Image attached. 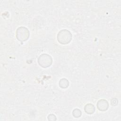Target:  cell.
<instances>
[{
	"label": "cell",
	"instance_id": "9",
	"mask_svg": "<svg viewBox=\"0 0 121 121\" xmlns=\"http://www.w3.org/2000/svg\"><path fill=\"white\" fill-rule=\"evenodd\" d=\"M118 99L116 98H113L111 100V104L113 106H115L118 104Z\"/></svg>",
	"mask_w": 121,
	"mask_h": 121
},
{
	"label": "cell",
	"instance_id": "2",
	"mask_svg": "<svg viewBox=\"0 0 121 121\" xmlns=\"http://www.w3.org/2000/svg\"><path fill=\"white\" fill-rule=\"evenodd\" d=\"M30 36V32L27 28L25 26L18 27L16 31V37L17 40L23 42L27 41Z\"/></svg>",
	"mask_w": 121,
	"mask_h": 121
},
{
	"label": "cell",
	"instance_id": "4",
	"mask_svg": "<svg viewBox=\"0 0 121 121\" xmlns=\"http://www.w3.org/2000/svg\"><path fill=\"white\" fill-rule=\"evenodd\" d=\"M96 106L97 109L100 111H105L108 110L109 104L108 101L104 99H101L98 101Z\"/></svg>",
	"mask_w": 121,
	"mask_h": 121
},
{
	"label": "cell",
	"instance_id": "6",
	"mask_svg": "<svg viewBox=\"0 0 121 121\" xmlns=\"http://www.w3.org/2000/svg\"><path fill=\"white\" fill-rule=\"evenodd\" d=\"M69 81L66 78H62L60 79L59 83L60 87L63 89L67 88L69 86Z\"/></svg>",
	"mask_w": 121,
	"mask_h": 121
},
{
	"label": "cell",
	"instance_id": "8",
	"mask_svg": "<svg viewBox=\"0 0 121 121\" xmlns=\"http://www.w3.org/2000/svg\"><path fill=\"white\" fill-rule=\"evenodd\" d=\"M47 118L49 121H54L57 120L56 117L54 114H50L48 115Z\"/></svg>",
	"mask_w": 121,
	"mask_h": 121
},
{
	"label": "cell",
	"instance_id": "1",
	"mask_svg": "<svg viewBox=\"0 0 121 121\" xmlns=\"http://www.w3.org/2000/svg\"><path fill=\"white\" fill-rule=\"evenodd\" d=\"M72 39L71 33L68 29H63L60 30L57 35V39L58 42L61 44L69 43Z\"/></svg>",
	"mask_w": 121,
	"mask_h": 121
},
{
	"label": "cell",
	"instance_id": "5",
	"mask_svg": "<svg viewBox=\"0 0 121 121\" xmlns=\"http://www.w3.org/2000/svg\"><path fill=\"white\" fill-rule=\"evenodd\" d=\"M84 111L88 114H92L95 111V107L92 104H87L84 106Z\"/></svg>",
	"mask_w": 121,
	"mask_h": 121
},
{
	"label": "cell",
	"instance_id": "7",
	"mask_svg": "<svg viewBox=\"0 0 121 121\" xmlns=\"http://www.w3.org/2000/svg\"><path fill=\"white\" fill-rule=\"evenodd\" d=\"M72 114L74 117L78 118L81 117L82 115V112L79 109L75 108L73 110L72 112Z\"/></svg>",
	"mask_w": 121,
	"mask_h": 121
},
{
	"label": "cell",
	"instance_id": "3",
	"mask_svg": "<svg viewBox=\"0 0 121 121\" xmlns=\"http://www.w3.org/2000/svg\"><path fill=\"white\" fill-rule=\"evenodd\" d=\"M38 64L43 68L50 67L52 63V59L51 55L47 53L41 54L37 59Z\"/></svg>",
	"mask_w": 121,
	"mask_h": 121
}]
</instances>
